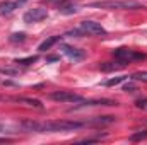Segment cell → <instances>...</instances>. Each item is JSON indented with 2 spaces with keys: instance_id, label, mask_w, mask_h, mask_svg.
I'll list each match as a JSON object with an SVG mask.
<instances>
[{
  "instance_id": "obj_19",
  "label": "cell",
  "mask_w": 147,
  "mask_h": 145,
  "mask_svg": "<svg viewBox=\"0 0 147 145\" xmlns=\"http://www.w3.org/2000/svg\"><path fill=\"white\" fill-rule=\"evenodd\" d=\"M58 10H60V12H63V14H75V12H77L75 5H62Z\"/></svg>"
},
{
  "instance_id": "obj_20",
  "label": "cell",
  "mask_w": 147,
  "mask_h": 145,
  "mask_svg": "<svg viewBox=\"0 0 147 145\" xmlns=\"http://www.w3.org/2000/svg\"><path fill=\"white\" fill-rule=\"evenodd\" d=\"M121 65H108V63H101V70H105V72H111V70H118Z\"/></svg>"
},
{
  "instance_id": "obj_24",
  "label": "cell",
  "mask_w": 147,
  "mask_h": 145,
  "mask_svg": "<svg viewBox=\"0 0 147 145\" xmlns=\"http://www.w3.org/2000/svg\"><path fill=\"white\" fill-rule=\"evenodd\" d=\"M55 60H60V56H50L48 62H55Z\"/></svg>"
},
{
  "instance_id": "obj_11",
  "label": "cell",
  "mask_w": 147,
  "mask_h": 145,
  "mask_svg": "<svg viewBox=\"0 0 147 145\" xmlns=\"http://www.w3.org/2000/svg\"><path fill=\"white\" fill-rule=\"evenodd\" d=\"M113 121H116V116H94V118H91L89 121H84V123H86V126L87 125L101 126V125H108V123H113Z\"/></svg>"
},
{
  "instance_id": "obj_8",
  "label": "cell",
  "mask_w": 147,
  "mask_h": 145,
  "mask_svg": "<svg viewBox=\"0 0 147 145\" xmlns=\"http://www.w3.org/2000/svg\"><path fill=\"white\" fill-rule=\"evenodd\" d=\"M86 106H118L116 101L111 99H82L80 103H77V106H74L72 109H79V108H86Z\"/></svg>"
},
{
  "instance_id": "obj_7",
  "label": "cell",
  "mask_w": 147,
  "mask_h": 145,
  "mask_svg": "<svg viewBox=\"0 0 147 145\" xmlns=\"http://www.w3.org/2000/svg\"><path fill=\"white\" fill-rule=\"evenodd\" d=\"M0 101H12V103H19V104H24V106H31V108L36 109H43L41 101H38L34 97H26V96H19V97H0Z\"/></svg>"
},
{
  "instance_id": "obj_22",
  "label": "cell",
  "mask_w": 147,
  "mask_h": 145,
  "mask_svg": "<svg viewBox=\"0 0 147 145\" xmlns=\"http://www.w3.org/2000/svg\"><path fill=\"white\" fill-rule=\"evenodd\" d=\"M65 36H75V38H82V36H86V33L80 29V31H77V29H74V31H69Z\"/></svg>"
},
{
  "instance_id": "obj_12",
  "label": "cell",
  "mask_w": 147,
  "mask_h": 145,
  "mask_svg": "<svg viewBox=\"0 0 147 145\" xmlns=\"http://www.w3.org/2000/svg\"><path fill=\"white\" fill-rule=\"evenodd\" d=\"M60 41V36H51V38H48V39H45L39 46H38V50L39 51H46V50H50L53 44H57Z\"/></svg>"
},
{
  "instance_id": "obj_9",
  "label": "cell",
  "mask_w": 147,
  "mask_h": 145,
  "mask_svg": "<svg viewBox=\"0 0 147 145\" xmlns=\"http://www.w3.org/2000/svg\"><path fill=\"white\" fill-rule=\"evenodd\" d=\"M28 0H7L0 3V14H12L16 9H19L21 5H24Z\"/></svg>"
},
{
  "instance_id": "obj_25",
  "label": "cell",
  "mask_w": 147,
  "mask_h": 145,
  "mask_svg": "<svg viewBox=\"0 0 147 145\" xmlns=\"http://www.w3.org/2000/svg\"><path fill=\"white\" fill-rule=\"evenodd\" d=\"M146 121H147V119H146Z\"/></svg>"
},
{
  "instance_id": "obj_21",
  "label": "cell",
  "mask_w": 147,
  "mask_h": 145,
  "mask_svg": "<svg viewBox=\"0 0 147 145\" xmlns=\"http://www.w3.org/2000/svg\"><path fill=\"white\" fill-rule=\"evenodd\" d=\"M135 108L147 111V99H139V101H135Z\"/></svg>"
},
{
  "instance_id": "obj_5",
  "label": "cell",
  "mask_w": 147,
  "mask_h": 145,
  "mask_svg": "<svg viewBox=\"0 0 147 145\" xmlns=\"http://www.w3.org/2000/svg\"><path fill=\"white\" fill-rule=\"evenodd\" d=\"M80 29L86 34H92V36H106V29L94 21H82L80 22Z\"/></svg>"
},
{
  "instance_id": "obj_4",
  "label": "cell",
  "mask_w": 147,
  "mask_h": 145,
  "mask_svg": "<svg viewBox=\"0 0 147 145\" xmlns=\"http://www.w3.org/2000/svg\"><path fill=\"white\" fill-rule=\"evenodd\" d=\"M50 97L53 101H57V103H74V104H77V103L82 101V97L79 94L70 92V91H58V92L50 94Z\"/></svg>"
},
{
  "instance_id": "obj_6",
  "label": "cell",
  "mask_w": 147,
  "mask_h": 145,
  "mask_svg": "<svg viewBox=\"0 0 147 145\" xmlns=\"http://www.w3.org/2000/svg\"><path fill=\"white\" fill-rule=\"evenodd\" d=\"M46 17H48V10L43 7H36V9H29L22 19L26 24H33V22H39V21L46 19Z\"/></svg>"
},
{
  "instance_id": "obj_13",
  "label": "cell",
  "mask_w": 147,
  "mask_h": 145,
  "mask_svg": "<svg viewBox=\"0 0 147 145\" xmlns=\"http://www.w3.org/2000/svg\"><path fill=\"white\" fill-rule=\"evenodd\" d=\"M147 140V130H139L130 135V142H144Z\"/></svg>"
},
{
  "instance_id": "obj_3",
  "label": "cell",
  "mask_w": 147,
  "mask_h": 145,
  "mask_svg": "<svg viewBox=\"0 0 147 145\" xmlns=\"http://www.w3.org/2000/svg\"><path fill=\"white\" fill-rule=\"evenodd\" d=\"M115 58L120 62V63H132V62H137V60H144L146 55L144 53H137L130 48H116L113 51Z\"/></svg>"
},
{
  "instance_id": "obj_10",
  "label": "cell",
  "mask_w": 147,
  "mask_h": 145,
  "mask_svg": "<svg viewBox=\"0 0 147 145\" xmlns=\"http://www.w3.org/2000/svg\"><path fill=\"white\" fill-rule=\"evenodd\" d=\"M62 51L69 56V58H72L75 62H79V60H82L86 55H84V51L82 50H79V48H74V46H69V44H63L62 46Z\"/></svg>"
},
{
  "instance_id": "obj_16",
  "label": "cell",
  "mask_w": 147,
  "mask_h": 145,
  "mask_svg": "<svg viewBox=\"0 0 147 145\" xmlns=\"http://www.w3.org/2000/svg\"><path fill=\"white\" fill-rule=\"evenodd\" d=\"M36 60H38V56H28V58H17L14 63H17V65H31Z\"/></svg>"
},
{
  "instance_id": "obj_17",
  "label": "cell",
  "mask_w": 147,
  "mask_h": 145,
  "mask_svg": "<svg viewBox=\"0 0 147 145\" xmlns=\"http://www.w3.org/2000/svg\"><path fill=\"white\" fill-rule=\"evenodd\" d=\"M130 79H134V80H140V82H146L147 84V72H135Z\"/></svg>"
},
{
  "instance_id": "obj_2",
  "label": "cell",
  "mask_w": 147,
  "mask_h": 145,
  "mask_svg": "<svg viewBox=\"0 0 147 145\" xmlns=\"http://www.w3.org/2000/svg\"><path fill=\"white\" fill-rule=\"evenodd\" d=\"M94 9H105V10H134L140 9V3L135 0H99L89 3Z\"/></svg>"
},
{
  "instance_id": "obj_1",
  "label": "cell",
  "mask_w": 147,
  "mask_h": 145,
  "mask_svg": "<svg viewBox=\"0 0 147 145\" xmlns=\"http://www.w3.org/2000/svg\"><path fill=\"white\" fill-rule=\"evenodd\" d=\"M22 130L28 133H57V132H74L86 126L84 121H70V119H48V121H33L26 119L21 123Z\"/></svg>"
},
{
  "instance_id": "obj_23",
  "label": "cell",
  "mask_w": 147,
  "mask_h": 145,
  "mask_svg": "<svg viewBox=\"0 0 147 145\" xmlns=\"http://www.w3.org/2000/svg\"><path fill=\"white\" fill-rule=\"evenodd\" d=\"M123 91H125V92H134L135 87H134V85H123Z\"/></svg>"
},
{
  "instance_id": "obj_14",
  "label": "cell",
  "mask_w": 147,
  "mask_h": 145,
  "mask_svg": "<svg viewBox=\"0 0 147 145\" xmlns=\"http://www.w3.org/2000/svg\"><path fill=\"white\" fill-rule=\"evenodd\" d=\"M0 73L2 75H7V77H14V75H19L21 73V68H16V67H2L0 68Z\"/></svg>"
},
{
  "instance_id": "obj_18",
  "label": "cell",
  "mask_w": 147,
  "mask_h": 145,
  "mask_svg": "<svg viewBox=\"0 0 147 145\" xmlns=\"http://www.w3.org/2000/svg\"><path fill=\"white\" fill-rule=\"evenodd\" d=\"M24 39H26V34H24V33H14V34L10 36V41H12V43H22Z\"/></svg>"
},
{
  "instance_id": "obj_15",
  "label": "cell",
  "mask_w": 147,
  "mask_h": 145,
  "mask_svg": "<svg viewBox=\"0 0 147 145\" xmlns=\"http://www.w3.org/2000/svg\"><path fill=\"white\" fill-rule=\"evenodd\" d=\"M127 79H128L127 75L113 77V79H110V80H106V82H105V85H108V87H111V85H116V84H120V82H123V80H127Z\"/></svg>"
}]
</instances>
